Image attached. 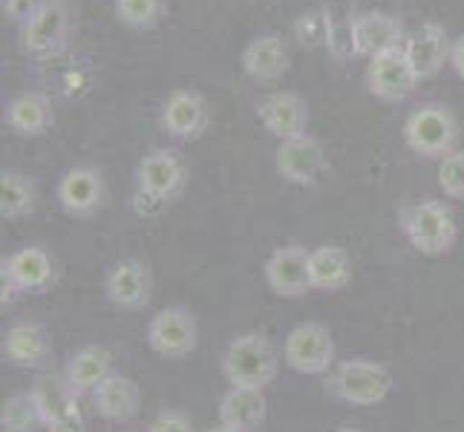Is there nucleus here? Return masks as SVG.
<instances>
[{"instance_id": "obj_1", "label": "nucleus", "mask_w": 464, "mask_h": 432, "mask_svg": "<svg viewBox=\"0 0 464 432\" xmlns=\"http://www.w3.org/2000/svg\"><path fill=\"white\" fill-rule=\"evenodd\" d=\"M188 185V162L179 150L156 148L136 165V211L153 216L182 194Z\"/></svg>"}, {"instance_id": "obj_2", "label": "nucleus", "mask_w": 464, "mask_h": 432, "mask_svg": "<svg viewBox=\"0 0 464 432\" xmlns=\"http://www.w3.org/2000/svg\"><path fill=\"white\" fill-rule=\"evenodd\" d=\"M75 32L72 0H44L38 12L18 29L21 53L32 61H50L67 50Z\"/></svg>"}, {"instance_id": "obj_3", "label": "nucleus", "mask_w": 464, "mask_h": 432, "mask_svg": "<svg viewBox=\"0 0 464 432\" xmlns=\"http://www.w3.org/2000/svg\"><path fill=\"white\" fill-rule=\"evenodd\" d=\"M404 141L415 156L444 158L456 150L459 119L441 101H421L404 121Z\"/></svg>"}, {"instance_id": "obj_4", "label": "nucleus", "mask_w": 464, "mask_h": 432, "mask_svg": "<svg viewBox=\"0 0 464 432\" xmlns=\"http://www.w3.org/2000/svg\"><path fill=\"white\" fill-rule=\"evenodd\" d=\"M277 351L271 346L266 334H243L237 338L226 358H222V372H226L231 387H246V389H263L277 378Z\"/></svg>"}, {"instance_id": "obj_5", "label": "nucleus", "mask_w": 464, "mask_h": 432, "mask_svg": "<svg viewBox=\"0 0 464 432\" xmlns=\"http://www.w3.org/2000/svg\"><path fill=\"white\" fill-rule=\"evenodd\" d=\"M404 234L410 239V245L424 254V257H441L456 245V216L450 211V205H444L439 199H427L412 205L404 214Z\"/></svg>"}, {"instance_id": "obj_6", "label": "nucleus", "mask_w": 464, "mask_h": 432, "mask_svg": "<svg viewBox=\"0 0 464 432\" xmlns=\"http://www.w3.org/2000/svg\"><path fill=\"white\" fill-rule=\"evenodd\" d=\"M332 389L343 398L346 404L355 407H375L392 389V375L387 366H381L375 360H346L341 363V370L332 378Z\"/></svg>"}, {"instance_id": "obj_7", "label": "nucleus", "mask_w": 464, "mask_h": 432, "mask_svg": "<svg viewBox=\"0 0 464 432\" xmlns=\"http://www.w3.org/2000/svg\"><path fill=\"white\" fill-rule=\"evenodd\" d=\"M352 43H355L358 58L372 61L378 55L401 50L407 43V29L390 12L366 9V12L352 14Z\"/></svg>"}, {"instance_id": "obj_8", "label": "nucleus", "mask_w": 464, "mask_h": 432, "mask_svg": "<svg viewBox=\"0 0 464 432\" xmlns=\"http://www.w3.org/2000/svg\"><path fill=\"white\" fill-rule=\"evenodd\" d=\"M419 72L410 63L404 46L401 50H392L387 55H378L366 63V90H370L375 99L387 101V104H401L419 87Z\"/></svg>"}, {"instance_id": "obj_9", "label": "nucleus", "mask_w": 464, "mask_h": 432, "mask_svg": "<svg viewBox=\"0 0 464 432\" xmlns=\"http://www.w3.org/2000/svg\"><path fill=\"white\" fill-rule=\"evenodd\" d=\"M162 127L176 141H197L211 127V107L197 90L179 87L168 92L162 104Z\"/></svg>"}, {"instance_id": "obj_10", "label": "nucleus", "mask_w": 464, "mask_h": 432, "mask_svg": "<svg viewBox=\"0 0 464 432\" xmlns=\"http://www.w3.org/2000/svg\"><path fill=\"white\" fill-rule=\"evenodd\" d=\"M257 119L280 141L300 139L309 130V104L295 90H277L257 101Z\"/></svg>"}, {"instance_id": "obj_11", "label": "nucleus", "mask_w": 464, "mask_h": 432, "mask_svg": "<svg viewBox=\"0 0 464 432\" xmlns=\"http://www.w3.org/2000/svg\"><path fill=\"white\" fill-rule=\"evenodd\" d=\"M334 358L332 331L320 323H300L285 338V363L300 375H320Z\"/></svg>"}, {"instance_id": "obj_12", "label": "nucleus", "mask_w": 464, "mask_h": 432, "mask_svg": "<svg viewBox=\"0 0 464 432\" xmlns=\"http://www.w3.org/2000/svg\"><path fill=\"white\" fill-rule=\"evenodd\" d=\"M55 197H58V205L70 216H92L95 211H102L107 202L104 176L102 170H95L90 165L70 168L58 179Z\"/></svg>"}, {"instance_id": "obj_13", "label": "nucleus", "mask_w": 464, "mask_h": 432, "mask_svg": "<svg viewBox=\"0 0 464 432\" xmlns=\"http://www.w3.org/2000/svg\"><path fill=\"white\" fill-rule=\"evenodd\" d=\"M148 343L162 358H188L197 349V320L185 309H162L148 326Z\"/></svg>"}, {"instance_id": "obj_14", "label": "nucleus", "mask_w": 464, "mask_h": 432, "mask_svg": "<svg viewBox=\"0 0 464 432\" xmlns=\"http://www.w3.org/2000/svg\"><path fill=\"white\" fill-rule=\"evenodd\" d=\"M239 67H243V72L254 84H275L292 67L289 43H285L277 32H266V35L251 38L243 46Z\"/></svg>"}, {"instance_id": "obj_15", "label": "nucleus", "mask_w": 464, "mask_h": 432, "mask_svg": "<svg viewBox=\"0 0 464 432\" xmlns=\"http://www.w3.org/2000/svg\"><path fill=\"white\" fill-rule=\"evenodd\" d=\"M404 53L419 78H433L444 70V63H450L453 38L439 21H424L419 29L407 35Z\"/></svg>"}, {"instance_id": "obj_16", "label": "nucleus", "mask_w": 464, "mask_h": 432, "mask_svg": "<svg viewBox=\"0 0 464 432\" xmlns=\"http://www.w3.org/2000/svg\"><path fill=\"white\" fill-rule=\"evenodd\" d=\"M275 165L277 173L283 176L285 182L292 185H314L317 176L324 173L326 168V153L324 144H320L314 136H300V139H289L280 141V148L275 153Z\"/></svg>"}, {"instance_id": "obj_17", "label": "nucleus", "mask_w": 464, "mask_h": 432, "mask_svg": "<svg viewBox=\"0 0 464 432\" xmlns=\"http://www.w3.org/2000/svg\"><path fill=\"white\" fill-rule=\"evenodd\" d=\"M312 251L300 245L277 248L266 263V280L268 288L277 297H303L312 288V268H309Z\"/></svg>"}, {"instance_id": "obj_18", "label": "nucleus", "mask_w": 464, "mask_h": 432, "mask_svg": "<svg viewBox=\"0 0 464 432\" xmlns=\"http://www.w3.org/2000/svg\"><path fill=\"white\" fill-rule=\"evenodd\" d=\"M0 280H6L14 292H46L55 280V263L44 248H21L4 260Z\"/></svg>"}, {"instance_id": "obj_19", "label": "nucleus", "mask_w": 464, "mask_h": 432, "mask_svg": "<svg viewBox=\"0 0 464 432\" xmlns=\"http://www.w3.org/2000/svg\"><path fill=\"white\" fill-rule=\"evenodd\" d=\"M4 121L12 133H18L24 139H35L44 136L50 127L55 124V110L50 95L44 90H24L6 104L4 110Z\"/></svg>"}, {"instance_id": "obj_20", "label": "nucleus", "mask_w": 464, "mask_h": 432, "mask_svg": "<svg viewBox=\"0 0 464 432\" xmlns=\"http://www.w3.org/2000/svg\"><path fill=\"white\" fill-rule=\"evenodd\" d=\"M104 292L119 309L136 312L141 306H148L150 292H153V280H150L148 265L139 260H121L113 271H110Z\"/></svg>"}, {"instance_id": "obj_21", "label": "nucleus", "mask_w": 464, "mask_h": 432, "mask_svg": "<svg viewBox=\"0 0 464 432\" xmlns=\"http://www.w3.org/2000/svg\"><path fill=\"white\" fill-rule=\"evenodd\" d=\"M92 404L104 421H130L139 415L141 389L133 378L110 375L102 387L92 392Z\"/></svg>"}, {"instance_id": "obj_22", "label": "nucleus", "mask_w": 464, "mask_h": 432, "mask_svg": "<svg viewBox=\"0 0 464 432\" xmlns=\"http://www.w3.org/2000/svg\"><path fill=\"white\" fill-rule=\"evenodd\" d=\"M266 395L263 389L231 387V392L219 401V424L231 432H254L266 421Z\"/></svg>"}, {"instance_id": "obj_23", "label": "nucleus", "mask_w": 464, "mask_h": 432, "mask_svg": "<svg viewBox=\"0 0 464 432\" xmlns=\"http://www.w3.org/2000/svg\"><path fill=\"white\" fill-rule=\"evenodd\" d=\"M110 375H113V358H110V351L102 346H84L70 358L67 375L63 378H67L72 395L78 398V395L95 392Z\"/></svg>"}, {"instance_id": "obj_24", "label": "nucleus", "mask_w": 464, "mask_h": 432, "mask_svg": "<svg viewBox=\"0 0 464 432\" xmlns=\"http://www.w3.org/2000/svg\"><path fill=\"white\" fill-rule=\"evenodd\" d=\"M4 355L24 370H38L50 360V338L38 323H14L6 329Z\"/></svg>"}, {"instance_id": "obj_25", "label": "nucleus", "mask_w": 464, "mask_h": 432, "mask_svg": "<svg viewBox=\"0 0 464 432\" xmlns=\"http://www.w3.org/2000/svg\"><path fill=\"white\" fill-rule=\"evenodd\" d=\"M312 288L320 292H341L352 280V257L341 245H320L309 257Z\"/></svg>"}, {"instance_id": "obj_26", "label": "nucleus", "mask_w": 464, "mask_h": 432, "mask_svg": "<svg viewBox=\"0 0 464 432\" xmlns=\"http://www.w3.org/2000/svg\"><path fill=\"white\" fill-rule=\"evenodd\" d=\"M35 207H38V190L26 173L12 168L0 173V216L24 219L29 214H35Z\"/></svg>"}, {"instance_id": "obj_27", "label": "nucleus", "mask_w": 464, "mask_h": 432, "mask_svg": "<svg viewBox=\"0 0 464 432\" xmlns=\"http://www.w3.org/2000/svg\"><path fill=\"white\" fill-rule=\"evenodd\" d=\"M32 398H35V404L44 415V427L78 404L67 378H58V375H41L35 380V387H32Z\"/></svg>"}, {"instance_id": "obj_28", "label": "nucleus", "mask_w": 464, "mask_h": 432, "mask_svg": "<svg viewBox=\"0 0 464 432\" xmlns=\"http://www.w3.org/2000/svg\"><path fill=\"white\" fill-rule=\"evenodd\" d=\"M113 14L127 29L150 32L168 18V0H113Z\"/></svg>"}, {"instance_id": "obj_29", "label": "nucleus", "mask_w": 464, "mask_h": 432, "mask_svg": "<svg viewBox=\"0 0 464 432\" xmlns=\"http://www.w3.org/2000/svg\"><path fill=\"white\" fill-rule=\"evenodd\" d=\"M41 424H44V415L35 404V398H32V392L12 395L4 404V412H0V427H4V432H35Z\"/></svg>"}, {"instance_id": "obj_30", "label": "nucleus", "mask_w": 464, "mask_h": 432, "mask_svg": "<svg viewBox=\"0 0 464 432\" xmlns=\"http://www.w3.org/2000/svg\"><path fill=\"white\" fill-rule=\"evenodd\" d=\"M332 18L334 14L329 9H309V12L300 14V18L295 21V38L303 50H320V46L326 50Z\"/></svg>"}, {"instance_id": "obj_31", "label": "nucleus", "mask_w": 464, "mask_h": 432, "mask_svg": "<svg viewBox=\"0 0 464 432\" xmlns=\"http://www.w3.org/2000/svg\"><path fill=\"white\" fill-rule=\"evenodd\" d=\"M439 185L444 190V197L464 199V150H453L450 156L441 158Z\"/></svg>"}, {"instance_id": "obj_32", "label": "nucleus", "mask_w": 464, "mask_h": 432, "mask_svg": "<svg viewBox=\"0 0 464 432\" xmlns=\"http://www.w3.org/2000/svg\"><path fill=\"white\" fill-rule=\"evenodd\" d=\"M326 53L334 61H346L355 55V43H352V18H332Z\"/></svg>"}, {"instance_id": "obj_33", "label": "nucleus", "mask_w": 464, "mask_h": 432, "mask_svg": "<svg viewBox=\"0 0 464 432\" xmlns=\"http://www.w3.org/2000/svg\"><path fill=\"white\" fill-rule=\"evenodd\" d=\"M90 84H92V70L84 67V63H72V67H67L58 78V90L67 95V99H82V95L90 92Z\"/></svg>"}, {"instance_id": "obj_34", "label": "nucleus", "mask_w": 464, "mask_h": 432, "mask_svg": "<svg viewBox=\"0 0 464 432\" xmlns=\"http://www.w3.org/2000/svg\"><path fill=\"white\" fill-rule=\"evenodd\" d=\"M148 432H194V421L182 409H162L148 424Z\"/></svg>"}, {"instance_id": "obj_35", "label": "nucleus", "mask_w": 464, "mask_h": 432, "mask_svg": "<svg viewBox=\"0 0 464 432\" xmlns=\"http://www.w3.org/2000/svg\"><path fill=\"white\" fill-rule=\"evenodd\" d=\"M44 0H0V12H4V18H9L14 26H24L32 14L38 12V6Z\"/></svg>"}, {"instance_id": "obj_36", "label": "nucleus", "mask_w": 464, "mask_h": 432, "mask_svg": "<svg viewBox=\"0 0 464 432\" xmlns=\"http://www.w3.org/2000/svg\"><path fill=\"white\" fill-rule=\"evenodd\" d=\"M46 432H87L84 415H82V409H78V404L70 407L63 415H58L55 421L46 424Z\"/></svg>"}, {"instance_id": "obj_37", "label": "nucleus", "mask_w": 464, "mask_h": 432, "mask_svg": "<svg viewBox=\"0 0 464 432\" xmlns=\"http://www.w3.org/2000/svg\"><path fill=\"white\" fill-rule=\"evenodd\" d=\"M450 67L456 70V75L464 82V35H459L453 41V55H450Z\"/></svg>"}, {"instance_id": "obj_38", "label": "nucleus", "mask_w": 464, "mask_h": 432, "mask_svg": "<svg viewBox=\"0 0 464 432\" xmlns=\"http://www.w3.org/2000/svg\"><path fill=\"white\" fill-rule=\"evenodd\" d=\"M205 432H231V429H228V427H222V424H219V427H211V429H205Z\"/></svg>"}, {"instance_id": "obj_39", "label": "nucleus", "mask_w": 464, "mask_h": 432, "mask_svg": "<svg viewBox=\"0 0 464 432\" xmlns=\"http://www.w3.org/2000/svg\"><path fill=\"white\" fill-rule=\"evenodd\" d=\"M338 432H363V429H355V427H343V429H338Z\"/></svg>"}]
</instances>
